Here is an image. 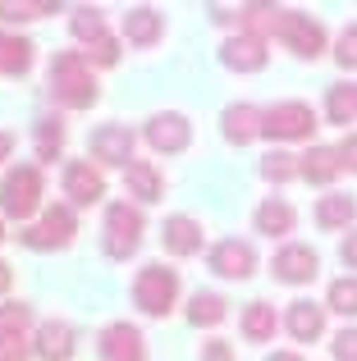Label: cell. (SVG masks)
<instances>
[{"label": "cell", "mask_w": 357, "mask_h": 361, "mask_svg": "<svg viewBox=\"0 0 357 361\" xmlns=\"http://www.w3.org/2000/svg\"><path fill=\"white\" fill-rule=\"evenodd\" d=\"M325 119L339 123V128H349L357 119V87L353 82H334V87L325 92Z\"/></svg>", "instance_id": "cell-28"}, {"label": "cell", "mask_w": 357, "mask_h": 361, "mask_svg": "<svg viewBox=\"0 0 357 361\" xmlns=\"http://www.w3.org/2000/svg\"><path fill=\"white\" fill-rule=\"evenodd\" d=\"M55 0H0V23H28V18L55 14Z\"/></svg>", "instance_id": "cell-32"}, {"label": "cell", "mask_w": 357, "mask_h": 361, "mask_svg": "<svg viewBox=\"0 0 357 361\" xmlns=\"http://www.w3.org/2000/svg\"><path fill=\"white\" fill-rule=\"evenodd\" d=\"M284 329L298 338V343H316L325 334V307L312 298H294L284 311Z\"/></svg>", "instance_id": "cell-16"}, {"label": "cell", "mask_w": 357, "mask_h": 361, "mask_svg": "<svg viewBox=\"0 0 357 361\" xmlns=\"http://www.w3.org/2000/svg\"><path fill=\"white\" fill-rule=\"evenodd\" d=\"M252 224H257V233H266V238H289V233L298 229V211L284 197H266V202L257 206V215H252Z\"/></svg>", "instance_id": "cell-20"}, {"label": "cell", "mask_w": 357, "mask_h": 361, "mask_svg": "<svg viewBox=\"0 0 357 361\" xmlns=\"http://www.w3.org/2000/svg\"><path fill=\"white\" fill-rule=\"evenodd\" d=\"M344 174V160H339V147H312L303 156V178L316 188H330L334 178Z\"/></svg>", "instance_id": "cell-23"}, {"label": "cell", "mask_w": 357, "mask_h": 361, "mask_svg": "<svg viewBox=\"0 0 357 361\" xmlns=\"http://www.w3.org/2000/svg\"><path fill=\"white\" fill-rule=\"evenodd\" d=\"M32 51L37 46L28 42V37L0 32V73H5V78H23V73L32 69Z\"/></svg>", "instance_id": "cell-25"}, {"label": "cell", "mask_w": 357, "mask_h": 361, "mask_svg": "<svg viewBox=\"0 0 357 361\" xmlns=\"http://www.w3.org/2000/svg\"><path fill=\"white\" fill-rule=\"evenodd\" d=\"M188 320H193L197 329H215L229 320V302L220 298V293H193V302H188Z\"/></svg>", "instance_id": "cell-26"}, {"label": "cell", "mask_w": 357, "mask_h": 361, "mask_svg": "<svg viewBox=\"0 0 357 361\" xmlns=\"http://www.w3.org/2000/svg\"><path fill=\"white\" fill-rule=\"evenodd\" d=\"M206 265H211L220 279H252L257 274V247L243 243V238H224L211 247V256H206Z\"/></svg>", "instance_id": "cell-12"}, {"label": "cell", "mask_w": 357, "mask_h": 361, "mask_svg": "<svg viewBox=\"0 0 357 361\" xmlns=\"http://www.w3.org/2000/svg\"><path fill=\"white\" fill-rule=\"evenodd\" d=\"M339 160H344V169H353V174H357V133H349V137L339 142Z\"/></svg>", "instance_id": "cell-39"}, {"label": "cell", "mask_w": 357, "mask_h": 361, "mask_svg": "<svg viewBox=\"0 0 357 361\" xmlns=\"http://www.w3.org/2000/svg\"><path fill=\"white\" fill-rule=\"evenodd\" d=\"M133 147H138L133 128H124V123H101V128H92V137H87V160L128 169L133 165Z\"/></svg>", "instance_id": "cell-8"}, {"label": "cell", "mask_w": 357, "mask_h": 361, "mask_svg": "<svg viewBox=\"0 0 357 361\" xmlns=\"http://www.w3.org/2000/svg\"><path fill=\"white\" fill-rule=\"evenodd\" d=\"M261 178H266V183H289V178H303V156L270 151V156L261 160Z\"/></svg>", "instance_id": "cell-31"}, {"label": "cell", "mask_w": 357, "mask_h": 361, "mask_svg": "<svg viewBox=\"0 0 357 361\" xmlns=\"http://www.w3.org/2000/svg\"><path fill=\"white\" fill-rule=\"evenodd\" d=\"M143 233H147L143 206H133V202H110V206H106V224H101V252H106L110 261H128V256L143 247Z\"/></svg>", "instance_id": "cell-2"}, {"label": "cell", "mask_w": 357, "mask_h": 361, "mask_svg": "<svg viewBox=\"0 0 357 361\" xmlns=\"http://www.w3.org/2000/svg\"><path fill=\"white\" fill-rule=\"evenodd\" d=\"M97 353H101V361H147V338H143V329H138V325L115 320V325L101 329Z\"/></svg>", "instance_id": "cell-13"}, {"label": "cell", "mask_w": 357, "mask_h": 361, "mask_svg": "<svg viewBox=\"0 0 357 361\" xmlns=\"http://www.w3.org/2000/svg\"><path fill=\"white\" fill-rule=\"evenodd\" d=\"M325 311H334V316H344V320L357 316V274H344V279L330 283V293H325Z\"/></svg>", "instance_id": "cell-30"}, {"label": "cell", "mask_w": 357, "mask_h": 361, "mask_svg": "<svg viewBox=\"0 0 357 361\" xmlns=\"http://www.w3.org/2000/svg\"><path fill=\"white\" fill-rule=\"evenodd\" d=\"M0 243H5V220H0Z\"/></svg>", "instance_id": "cell-44"}, {"label": "cell", "mask_w": 357, "mask_h": 361, "mask_svg": "<svg viewBox=\"0 0 357 361\" xmlns=\"http://www.w3.org/2000/svg\"><path fill=\"white\" fill-rule=\"evenodd\" d=\"M275 37L298 55V60H321L325 42H330V37H325V23H321V18H312V14H303V9H279Z\"/></svg>", "instance_id": "cell-6"}, {"label": "cell", "mask_w": 357, "mask_h": 361, "mask_svg": "<svg viewBox=\"0 0 357 361\" xmlns=\"http://www.w3.org/2000/svg\"><path fill=\"white\" fill-rule=\"evenodd\" d=\"M32 142H37V160H60V151H64V119L60 115H42L37 119Z\"/></svg>", "instance_id": "cell-29"}, {"label": "cell", "mask_w": 357, "mask_h": 361, "mask_svg": "<svg viewBox=\"0 0 357 361\" xmlns=\"http://www.w3.org/2000/svg\"><path fill=\"white\" fill-rule=\"evenodd\" d=\"M202 243H206V233H202V224L193 220V215H170V220L161 224V247L170 256H197L202 252Z\"/></svg>", "instance_id": "cell-17"}, {"label": "cell", "mask_w": 357, "mask_h": 361, "mask_svg": "<svg viewBox=\"0 0 357 361\" xmlns=\"http://www.w3.org/2000/svg\"><path fill=\"white\" fill-rule=\"evenodd\" d=\"M161 37H165V14H161V9L138 5V9H128V14H124V42H128V46H138V51H152Z\"/></svg>", "instance_id": "cell-18"}, {"label": "cell", "mask_w": 357, "mask_h": 361, "mask_svg": "<svg viewBox=\"0 0 357 361\" xmlns=\"http://www.w3.org/2000/svg\"><path fill=\"white\" fill-rule=\"evenodd\" d=\"M174 302H178V270H170L165 261L143 265L133 279V307L152 320H165L174 311Z\"/></svg>", "instance_id": "cell-4"}, {"label": "cell", "mask_w": 357, "mask_h": 361, "mask_svg": "<svg viewBox=\"0 0 357 361\" xmlns=\"http://www.w3.org/2000/svg\"><path fill=\"white\" fill-rule=\"evenodd\" d=\"M266 60H270L266 37L234 32V37H224V46H220V64H224V69H234V73H261V69H266Z\"/></svg>", "instance_id": "cell-14"}, {"label": "cell", "mask_w": 357, "mask_h": 361, "mask_svg": "<svg viewBox=\"0 0 357 361\" xmlns=\"http://www.w3.org/2000/svg\"><path fill=\"white\" fill-rule=\"evenodd\" d=\"M266 361H303V357H298V353H270Z\"/></svg>", "instance_id": "cell-43"}, {"label": "cell", "mask_w": 357, "mask_h": 361, "mask_svg": "<svg viewBox=\"0 0 357 361\" xmlns=\"http://www.w3.org/2000/svg\"><path fill=\"white\" fill-rule=\"evenodd\" d=\"M238 329H243V338L248 343H270L275 338V329H279V316H275V307L270 302H248L243 307V316H238Z\"/></svg>", "instance_id": "cell-22"}, {"label": "cell", "mask_w": 357, "mask_h": 361, "mask_svg": "<svg viewBox=\"0 0 357 361\" xmlns=\"http://www.w3.org/2000/svg\"><path fill=\"white\" fill-rule=\"evenodd\" d=\"M60 188L69 197V206H97L106 197V174H101L97 160H64Z\"/></svg>", "instance_id": "cell-10"}, {"label": "cell", "mask_w": 357, "mask_h": 361, "mask_svg": "<svg viewBox=\"0 0 357 361\" xmlns=\"http://www.w3.org/2000/svg\"><path fill=\"white\" fill-rule=\"evenodd\" d=\"M334 64L339 69H357V23H349L334 42Z\"/></svg>", "instance_id": "cell-34"}, {"label": "cell", "mask_w": 357, "mask_h": 361, "mask_svg": "<svg viewBox=\"0 0 357 361\" xmlns=\"http://www.w3.org/2000/svg\"><path fill=\"white\" fill-rule=\"evenodd\" d=\"M353 220H357V202H353L349 192H325L321 202H316V224H321L325 233L349 229Z\"/></svg>", "instance_id": "cell-24"}, {"label": "cell", "mask_w": 357, "mask_h": 361, "mask_svg": "<svg viewBox=\"0 0 357 361\" xmlns=\"http://www.w3.org/2000/svg\"><path fill=\"white\" fill-rule=\"evenodd\" d=\"M46 82H51V97L64 110H92L101 101L97 73H92V60L83 51H55L51 64H46Z\"/></svg>", "instance_id": "cell-1"}, {"label": "cell", "mask_w": 357, "mask_h": 361, "mask_svg": "<svg viewBox=\"0 0 357 361\" xmlns=\"http://www.w3.org/2000/svg\"><path fill=\"white\" fill-rule=\"evenodd\" d=\"M69 32L78 37L87 51H92L97 42H106V37H110V32H106V14H101V9H92V5H78V9L69 14Z\"/></svg>", "instance_id": "cell-27"}, {"label": "cell", "mask_w": 357, "mask_h": 361, "mask_svg": "<svg viewBox=\"0 0 357 361\" xmlns=\"http://www.w3.org/2000/svg\"><path fill=\"white\" fill-rule=\"evenodd\" d=\"M32 325V307L28 302H5L0 307V334H23Z\"/></svg>", "instance_id": "cell-33"}, {"label": "cell", "mask_w": 357, "mask_h": 361, "mask_svg": "<svg viewBox=\"0 0 357 361\" xmlns=\"http://www.w3.org/2000/svg\"><path fill=\"white\" fill-rule=\"evenodd\" d=\"M9 283H14V270H9V265L0 261V293H9Z\"/></svg>", "instance_id": "cell-42"}, {"label": "cell", "mask_w": 357, "mask_h": 361, "mask_svg": "<svg viewBox=\"0 0 357 361\" xmlns=\"http://www.w3.org/2000/svg\"><path fill=\"white\" fill-rule=\"evenodd\" d=\"M73 233H78V215H73V206H46L32 224L18 229V243L32 247V252H60V247L73 243Z\"/></svg>", "instance_id": "cell-5"}, {"label": "cell", "mask_w": 357, "mask_h": 361, "mask_svg": "<svg viewBox=\"0 0 357 361\" xmlns=\"http://www.w3.org/2000/svg\"><path fill=\"white\" fill-rule=\"evenodd\" d=\"M220 133L229 147H248V142L261 137V110L248 106V101H238V106H229L220 115Z\"/></svg>", "instance_id": "cell-19"}, {"label": "cell", "mask_w": 357, "mask_h": 361, "mask_svg": "<svg viewBox=\"0 0 357 361\" xmlns=\"http://www.w3.org/2000/svg\"><path fill=\"white\" fill-rule=\"evenodd\" d=\"M270 274H275V283L303 288V283H312L316 274H321V256H316V247H307V243H284L275 252V261H270Z\"/></svg>", "instance_id": "cell-9"}, {"label": "cell", "mask_w": 357, "mask_h": 361, "mask_svg": "<svg viewBox=\"0 0 357 361\" xmlns=\"http://www.w3.org/2000/svg\"><path fill=\"white\" fill-rule=\"evenodd\" d=\"M143 137L156 156H178V151H188V142H193V123H188V115H178V110H161V115L147 119Z\"/></svg>", "instance_id": "cell-11"}, {"label": "cell", "mask_w": 357, "mask_h": 361, "mask_svg": "<svg viewBox=\"0 0 357 361\" xmlns=\"http://www.w3.org/2000/svg\"><path fill=\"white\" fill-rule=\"evenodd\" d=\"M124 188H128V197H138L143 206H152V202L165 197V178L152 160H133V165L124 169Z\"/></svg>", "instance_id": "cell-21"}, {"label": "cell", "mask_w": 357, "mask_h": 361, "mask_svg": "<svg viewBox=\"0 0 357 361\" xmlns=\"http://www.w3.org/2000/svg\"><path fill=\"white\" fill-rule=\"evenodd\" d=\"M92 64H101V69H110V64H119V42L115 37H106V42H97L92 51H83Z\"/></svg>", "instance_id": "cell-37"}, {"label": "cell", "mask_w": 357, "mask_h": 361, "mask_svg": "<svg viewBox=\"0 0 357 361\" xmlns=\"http://www.w3.org/2000/svg\"><path fill=\"white\" fill-rule=\"evenodd\" d=\"M78 343H73V329L64 320H42L32 334V357L37 361H73Z\"/></svg>", "instance_id": "cell-15"}, {"label": "cell", "mask_w": 357, "mask_h": 361, "mask_svg": "<svg viewBox=\"0 0 357 361\" xmlns=\"http://www.w3.org/2000/svg\"><path fill=\"white\" fill-rule=\"evenodd\" d=\"M316 128H321L316 110L303 106V101H279V106L261 110V137L270 142H312Z\"/></svg>", "instance_id": "cell-7"}, {"label": "cell", "mask_w": 357, "mask_h": 361, "mask_svg": "<svg viewBox=\"0 0 357 361\" xmlns=\"http://www.w3.org/2000/svg\"><path fill=\"white\" fill-rule=\"evenodd\" d=\"M330 353H334V361H357V325H344L339 334H334Z\"/></svg>", "instance_id": "cell-36"}, {"label": "cell", "mask_w": 357, "mask_h": 361, "mask_svg": "<svg viewBox=\"0 0 357 361\" xmlns=\"http://www.w3.org/2000/svg\"><path fill=\"white\" fill-rule=\"evenodd\" d=\"M42 197H46V183H42V169L37 165H9L5 169V178H0V215L23 224L42 211Z\"/></svg>", "instance_id": "cell-3"}, {"label": "cell", "mask_w": 357, "mask_h": 361, "mask_svg": "<svg viewBox=\"0 0 357 361\" xmlns=\"http://www.w3.org/2000/svg\"><path fill=\"white\" fill-rule=\"evenodd\" d=\"M9 156H14V133L0 128V160H9Z\"/></svg>", "instance_id": "cell-41"}, {"label": "cell", "mask_w": 357, "mask_h": 361, "mask_svg": "<svg viewBox=\"0 0 357 361\" xmlns=\"http://www.w3.org/2000/svg\"><path fill=\"white\" fill-rule=\"evenodd\" d=\"M202 361H234V348L224 338H211V343H202Z\"/></svg>", "instance_id": "cell-38"}, {"label": "cell", "mask_w": 357, "mask_h": 361, "mask_svg": "<svg viewBox=\"0 0 357 361\" xmlns=\"http://www.w3.org/2000/svg\"><path fill=\"white\" fill-rule=\"evenodd\" d=\"M0 361H32V343L23 334H0Z\"/></svg>", "instance_id": "cell-35"}, {"label": "cell", "mask_w": 357, "mask_h": 361, "mask_svg": "<svg viewBox=\"0 0 357 361\" xmlns=\"http://www.w3.org/2000/svg\"><path fill=\"white\" fill-rule=\"evenodd\" d=\"M339 256H344V265H349V270H357V229L339 243Z\"/></svg>", "instance_id": "cell-40"}]
</instances>
